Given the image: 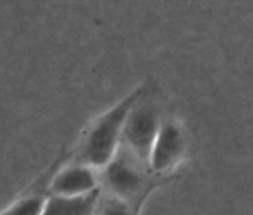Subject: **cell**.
Here are the masks:
<instances>
[{"instance_id":"obj_9","label":"cell","mask_w":253,"mask_h":215,"mask_svg":"<svg viewBox=\"0 0 253 215\" xmlns=\"http://www.w3.org/2000/svg\"><path fill=\"white\" fill-rule=\"evenodd\" d=\"M89 215H92V212H91V214H89Z\"/></svg>"},{"instance_id":"obj_3","label":"cell","mask_w":253,"mask_h":215,"mask_svg":"<svg viewBox=\"0 0 253 215\" xmlns=\"http://www.w3.org/2000/svg\"><path fill=\"white\" fill-rule=\"evenodd\" d=\"M187 145L184 124L175 117H163L148 161L150 174L159 179H171L186 158Z\"/></svg>"},{"instance_id":"obj_1","label":"cell","mask_w":253,"mask_h":215,"mask_svg":"<svg viewBox=\"0 0 253 215\" xmlns=\"http://www.w3.org/2000/svg\"><path fill=\"white\" fill-rule=\"evenodd\" d=\"M149 91L150 85L148 82L139 85L91 122L80 139L75 162L96 170L103 169L121 147L124 127L130 111Z\"/></svg>"},{"instance_id":"obj_2","label":"cell","mask_w":253,"mask_h":215,"mask_svg":"<svg viewBox=\"0 0 253 215\" xmlns=\"http://www.w3.org/2000/svg\"><path fill=\"white\" fill-rule=\"evenodd\" d=\"M98 172L102 192L140 209L149 195L167 182L150 174L149 168L122 143L113 160Z\"/></svg>"},{"instance_id":"obj_6","label":"cell","mask_w":253,"mask_h":215,"mask_svg":"<svg viewBox=\"0 0 253 215\" xmlns=\"http://www.w3.org/2000/svg\"><path fill=\"white\" fill-rule=\"evenodd\" d=\"M62 158L57 161L43 173L36 182H34L25 192L21 193L18 199L0 212V215H42L50 200L48 185L56 170L62 165Z\"/></svg>"},{"instance_id":"obj_4","label":"cell","mask_w":253,"mask_h":215,"mask_svg":"<svg viewBox=\"0 0 253 215\" xmlns=\"http://www.w3.org/2000/svg\"><path fill=\"white\" fill-rule=\"evenodd\" d=\"M149 94L150 91L130 111L122 138V145L147 167L153 143L163 121L162 112L150 100Z\"/></svg>"},{"instance_id":"obj_7","label":"cell","mask_w":253,"mask_h":215,"mask_svg":"<svg viewBox=\"0 0 253 215\" xmlns=\"http://www.w3.org/2000/svg\"><path fill=\"white\" fill-rule=\"evenodd\" d=\"M98 194L99 190L77 199H61L51 197L42 215H89Z\"/></svg>"},{"instance_id":"obj_8","label":"cell","mask_w":253,"mask_h":215,"mask_svg":"<svg viewBox=\"0 0 253 215\" xmlns=\"http://www.w3.org/2000/svg\"><path fill=\"white\" fill-rule=\"evenodd\" d=\"M140 208L132 207L128 203L99 189V194L92 209V215H140Z\"/></svg>"},{"instance_id":"obj_5","label":"cell","mask_w":253,"mask_h":215,"mask_svg":"<svg viewBox=\"0 0 253 215\" xmlns=\"http://www.w3.org/2000/svg\"><path fill=\"white\" fill-rule=\"evenodd\" d=\"M101 189L99 172L79 162H70L61 165L48 185V193L52 198L77 199L91 195Z\"/></svg>"}]
</instances>
